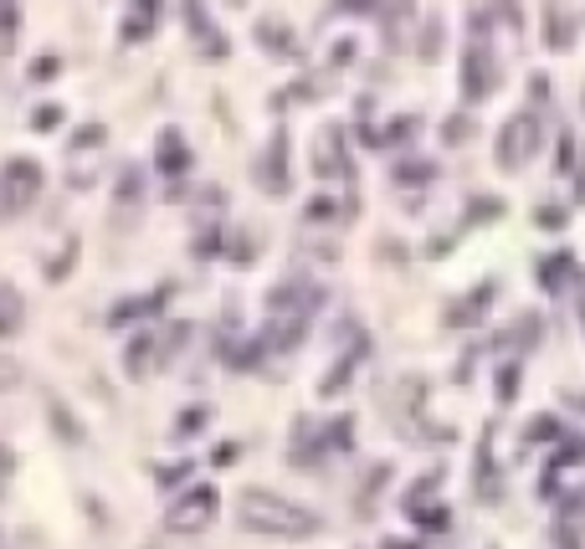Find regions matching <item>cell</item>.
Segmentation results:
<instances>
[{"label":"cell","instance_id":"6da1fadb","mask_svg":"<svg viewBox=\"0 0 585 549\" xmlns=\"http://www.w3.org/2000/svg\"><path fill=\"white\" fill-rule=\"evenodd\" d=\"M237 519L252 535H272V539H308L318 535V514H308L303 504L283 498L268 488H241L237 493Z\"/></svg>","mask_w":585,"mask_h":549},{"label":"cell","instance_id":"7a4b0ae2","mask_svg":"<svg viewBox=\"0 0 585 549\" xmlns=\"http://www.w3.org/2000/svg\"><path fill=\"white\" fill-rule=\"evenodd\" d=\"M42 195V164L36 160H6L0 170V222H15L26 216Z\"/></svg>","mask_w":585,"mask_h":549},{"label":"cell","instance_id":"3957f363","mask_svg":"<svg viewBox=\"0 0 585 549\" xmlns=\"http://www.w3.org/2000/svg\"><path fill=\"white\" fill-rule=\"evenodd\" d=\"M544 493L560 504H575L585 493V442H565L544 467Z\"/></svg>","mask_w":585,"mask_h":549},{"label":"cell","instance_id":"277c9868","mask_svg":"<svg viewBox=\"0 0 585 549\" xmlns=\"http://www.w3.org/2000/svg\"><path fill=\"white\" fill-rule=\"evenodd\" d=\"M540 119L534 114H513L503 129H498V170H524L534 154H540Z\"/></svg>","mask_w":585,"mask_h":549},{"label":"cell","instance_id":"5b68a950","mask_svg":"<svg viewBox=\"0 0 585 549\" xmlns=\"http://www.w3.org/2000/svg\"><path fill=\"white\" fill-rule=\"evenodd\" d=\"M216 504H221V498H216L210 483H206V488L181 493V498L170 504V514H165V529H170V535H201V529L216 519Z\"/></svg>","mask_w":585,"mask_h":549},{"label":"cell","instance_id":"8992f818","mask_svg":"<svg viewBox=\"0 0 585 549\" xmlns=\"http://www.w3.org/2000/svg\"><path fill=\"white\" fill-rule=\"evenodd\" d=\"M314 170L318 180H349L355 170H349V154H345V129L339 123H324L314 139Z\"/></svg>","mask_w":585,"mask_h":549},{"label":"cell","instance_id":"52a82bcc","mask_svg":"<svg viewBox=\"0 0 585 549\" xmlns=\"http://www.w3.org/2000/svg\"><path fill=\"white\" fill-rule=\"evenodd\" d=\"M494 83H498V67H494V57H488V46H473L463 57V98L478 104V98L494 93Z\"/></svg>","mask_w":585,"mask_h":549},{"label":"cell","instance_id":"ba28073f","mask_svg":"<svg viewBox=\"0 0 585 549\" xmlns=\"http://www.w3.org/2000/svg\"><path fill=\"white\" fill-rule=\"evenodd\" d=\"M257 185L268 195H288V134L272 139L268 154L257 160Z\"/></svg>","mask_w":585,"mask_h":549},{"label":"cell","instance_id":"9c48e42d","mask_svg":"<svg viewBox=\"0 0 585 549\" xmlns=\"http://www.w3.org/2000/svg\"><path fill=\"white\" fill-rule=\"evenodd\" d=\"M154 359H160V340H154V334H134L129 349H123V375H129V380H150Z\"/></svg>","mask_w":585,"mask_h":549},{"label":"cell","instance_id":"30bf717a","mask_svg":"<svg viewBox=\"0 0 585 549\" xmlns=\"http://www.w3.org/2000/svg\"><path fill=\"white\" fill-rule=\"evenodd\" d=\"M139 201H144V175H139V164H123V175H119V201H113V216H119V222H134Z\"/></svg>","mask_w":585,"mask_h":549},{"label":"cell","instance_id":"8fae6325","mask_svg":"<svg viewBox=\"0 0 585 549\" xmlns=\"http://www.w3.org/2000/svg\"><path fill=\"white\" fill-rule=\"evenodd\" d=\"M26 329V298L15 293L11 282H0V340H11Z\"/></svg>","mask_w":585,"mask_h":549},{"label":"cell","instance_id":"7c38bea8","mask_svg":"<svg viewBox=\"0 0 585 549\" xmlns=\"http://www.w3.org/2000/svg\"><path fill=\"white\" fill-rule=\"evenodd\" d=\"M185 164H191L185 134H181V129H165V134H160V170H165V175H181Z\"/></svg>","mask_w":585,"mask_h":549},{"label":"cell","instance_id":"4fadbf2b","mask_svg":"<svg viewBox=\"0 0 585 549\" xmlns=\"http://www.w3.org/2000/svg\"><path fill=\"white\" fill-rule=\"evenodd\" d=\"M488 298H494V288H488V282H483V288H478L473 298H457V303L447 309V324H452V329L478 324V319H483V303H488Z\"/></svg>","mask_w":585,"mask_h":549},{"label":"cell","instance_id":"5bb4252c","mask_svg":"<svg viewBox=\"0 0 585 549\" xmlns=\"http://www.w3.org/2000/svg\"><path fill=\"white\" fill-rule=\"evenodd\" d=\"M544 42L555 46V52H565V46L575 42V21H571V11H560V6H550V11H544Z\"/></svg>","mask_w":585,"mask_h":549},{"label":"cell","instance_id":"9a60e30c","mask_svg":"<svg viewBox=\"0 0 585 549\" xmlns=\"http://www.w3.org/2000/svg\"><path fill=\"white\" fill-rule=\"evenodd\" d=\"M154 15H160V6H129L123 11V42H144L154 31Z\"/></svg>","mask_w":585,"mask_h":549},{"label":"cell","instance_id":"2e32d148","mask_svg":"<svg viewBox=\"0 0 585 549\" xmlns=\"http://www.w3.org/2000/svg\"><path fill=\"white\" fill-rule=\"evenodd\" d=\"M165 309V293H150V298H123V303H113V313H108V324H129V319H139V313H154Z\"/></svg>","mask_w":585,"mask_h":549},{"label":"cell","instance_id":"e0dca14e","mask_svg":"<svg viewBox=\"0 0 585 549\" xmlns=\"http://www.w3.org/2000/svg\"><path fill=\"white\" fill-rule=\"evenodd\" d=\"M571 278H575V257H544L540 262V288H550V293H560Z\"/></svg>","mask_w":585,"mask_h":549},{"label":"cell","instance_id":"ac0fdd59","mask_svg":"<svg viewBox=\"0 0 585 549\" xmlns=\"http://www.w3.org/2000/svg\"><path fill=\"white\" fill-rule=\"evenodd\" d=\"M73 268H77V237H62V241H57V252L46 257V282H62Z\"/></svg>","mask_w":585,"mask_h":549},{"label":"cell","instance_id":"d6986e66","mask_svg":"<svg viewBox=\"0 0 585 549\" xmlns=\"http://www.w3.org/2000/svg\"><path fill=\"white\" fill-rule=\"evenodd\" d=\"M257 42L268 52H293V31L278 26V21H257Z\"/></svg>","mask_w":585,"mask_h":549},{"label":"cell","instance_id":"ffe728a7","mask_svg":"<svg viewBox=\"0 0 585 549\" xmlns=\"http://www.w3.org/2000/svg\"><path fill=\"white\" fill-rule=\"evenodd\" d=\"M396 180H401V185H426V180H436V164L405 160V164H396Z\"/></svg>","mask_w":585,"mask_h":549},{"label":"cell","instance_id":"44dd1931","mask_svg":"<svg viewBox=\"0 0 585 549\" xmlns=\"http://www.w3.org/2000/svg\"><path fill=\"white\" fill-rule=\"evenodd\" d=\"M257 247H262V241H257V232H241V237H231V247H226V252H231V262H241V268H247V262L257 257Z\"/></svg>","mask_w":585,"mask_h":549},{"label":"cell","instance_id":"7402d4cb","mask_svg":"<svg viewBox=\"0 0 585 549\" xmlns=\"http://www.w3.org/2000/svg\"><path fill=\"white\" fill-rule=\"evenodd\" d=\"M210 421L206 406H191V411H181V421H175V437H195V431Z\"/></svg>","mask_w":585,"mask_h":549},{"label":"cell","instance_id":"603a6c76","mask_svg":"<svg viewBox=\"0 0 585 549\" xmlns=\"http://www.w3.org/2000/svg\"><path fill=\"white\" fill-rule=\"evenodd\" d=\"M46 406H52V421H57V437H62V442H77L83 431H77V421H73V416L62 411V401H46Z\"/></svg>","mask_w":585,"mask_h":549},{"label":"cell","instance_id":"cb8c5ba5","mask_svg":"<svg viewBox=\"0 0 585 549\" xmlns=\"http://www.w3.org/2000/svg\"><path fill=\"white\" fill-rule=\"evenodd\" d=\"M15 26H21V11H15V6H0V46L15 42Z\"/></svg>","mask_w":585,"mask_h":549},{"label":"cell","instance_id":"d4e9b609","mask_svg":"<svg viewBox=\"0 0 585 549\" xmlns=\"http://www.w3.org/2000/svg\"><path fill=\"white\" fill-rule=\"evenodd\" d=\"M529 437H534V442H544V437L555 442V437H560V421H555V416H534V421H529Z\"/></svg>","mask_w":585,"mask_h":549},{"label":"cell","instance_id":"484cf974","mask_svg":"<svg viewBox=\"0 0 585 549\" xmlns=\"http://www.w3.org/2000/svg\"><path fill=\"white\" fill-rule=\"evenodd\" d=\"M436 52H442V26H436V21H426V31H421V57L432 62Z\"/></svg>","mask_w":585,"mask_h":549},{"label":"cell","instance_id":"4316f807","mask_svg":"<svg viewBox=\"0 0 585 549\" xmlns=\"http://www.w3.org/2000/svg\"><path fill=\"white\" fill-rule=\"evenodd\" d=\"M21 386V365L11 355H0V390H15Z\"/></svg>","mask_w":585,"mask_h":549},{"label":"cell","instance_id":"83f0119b","mask_svg":"<svg viewBox=\"0 0 585 549\" xmlns=\"http://www.w3.org/2000/svg\"><path fill=\"white\" fill-rule=\"evenodd\" d=\"M57 119H62L57 104H42L36 114H31V129H57Z\"/></svg>","mask_w":585,"mask_h":549},{"label":"cell","instance_id":"f1b7e54d","mask_svg":"<svg viewBox=\"0 0 585 549\" xmlns=\"http://www.w3.org/2000/svg\"><path fill=\"white\" fill-rule=\"evenodd\" d=\"M513 386H519V370H513V365L509 370H498V401H513V396H519Z\"/></svg>","mask_w":585,"mask_h":549},{"label":"cell","instance_id":"f546056e","mask_svg":"<svg viewBox=\"0 0 585 549\" xmlns=\"http://www.w3.org/2000/svg\"><path fill=\"white\" fill-rule=\"evenodd\" d=\"M534 222H540L544 232H560V222H565V211H560V206H540V211H534Z\"/></svg>","mask_w":585,"mask_h":549},{"label":"cell","instance_id":"4dcf8cb0","mask_svg":"<svg viewBox=\"0 0 585 549\" xmlns=\"http://www.w3.org/2000/svg\"><path fill=\"white\" fill-rule=\"evenodd\" d=\"M442 134H447V144H457V139L473 134V119H467V114H457V119H452L447 129H442Z\"/></svg>","mask_w":585,"mask_h":549},{"label":"cell","instance_id":"1f68e13d","mask_svg":"<svg viewBox=\"0 0 585 549\" xmlns=\"http://www.w3.org/2000/svg\"><path fill=\"white\" fill-rule=\"evenodd\" d=\"M46 77H57V57H42V62H31V83H46Z\"/></svg>","mask_w":585,"mask_h":549},{"label":"cell","instance_id":"d6a6232c","mask_svg":"<svg viewBox=\"0 0 585 549\" xmlns=\"http://www.w3.org/2000/svg\"><path fill=\"white\" fill-rule=\"evenodd\" d=\"M185 473H191V462H175V467H160V473H154V477H160V488H170V483H181Z\"/></svg>","mask_w":585,"mask_h":549},{"label":"cell","instance_id":"836d02e7","mask_svg":"<svg viewBox=\"0 0 585 549\" xmlns=\"http://www.w3.org/2000/svg\"><path fill=\"white\" fill-rule=\"evenodd\" d=\"M11 467H15V452L6 442H0V483H6V477H11Z\"/></svg>","mask_w":585,"mask_h":549},{"label":"cell","instance_id":"e575fe53","mask_svg":"<svg viewBox=\"0 0 585 549\" xmlns=\"http://www.w3.org/2000/svg\"><path fill=\"white\" fill-rule=\"evenodd\" d=\"M386 549H416V545H405V539H386Z\"/></svg>","mask_w":585,"mask_h":549},{"label":"cell","instance_id":"d590c367","mask_svg":"<svg viewBox=\"0 0 585 549\" xmlns=\"http://www.w3.org/2000/svg\"><path fill=\"white\" fill-rule=\"evenodd\" d=\"M571 406H581V411H585V396H581V390H575V396H571Z\"/></svg>","mask_w":585,"mask_h":549}]
</instances>
